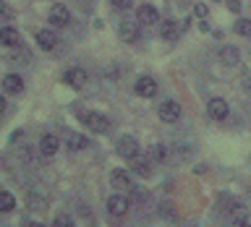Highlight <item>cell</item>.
<instances>
[{"instance_id": "cell-1", "label": "cell", "mask_w": 251, "mask_h": 227, "mask_svg": "<svg viewBox=\"0 0 251 227\" xmlns=\"http://www.w3.org/2000/svg\"><path fill=\"white\" fill-rule=\"evenodd\" d=\"M81 123H84L92 133H105V131L110 128L107 115H102V113H84V115H81Z\"/></svg>"}, {"instance_id": "cell-2", "label": "cell", "mask_w": 251, "mask_h": 227, "mask_svg": "<svg viewBox=\"0 0 251 227\" xmlns=\"http://www.w3.org/2000/svg\"><path fill=\"white\" fill-rule=\"evenodd\" d=\"M207 113H209V117H215V120H225L227 113H230V107H227V102L223 97H212L207 102Z\"/></svg>"}, {"instance_id": "cell-3", "label": "cell", "mask_w": 251, "mask_h": 227, "mask_svg": "<svg viewBox=\"0 0 251 227\" xmlns=\"http://www.w3.org/2000/svg\"><path fill=\"white\" fill-rule=\"evenodd\" d=\"M160 120H165V123H176L178 117H180V105L178 102H173V99H168V102H162L160 105Z\"/></svg>"}, {"instance_id": "cell-4", "label": "cell", "mask_w": 251, "mask_h": 227, "mask_svg": "<svg viewBox=\"0 0 251 227\" xmlns=\"http://www.w3.org/2000/svg\"><path fill=\"white\" fill-rule=\"evenodd\" d=\"M118 154L123 157V159H133V157H139V144H136V138H131V136H126L118 141Z\"/></svg>"}, {"instance_id": "cell-5", "label": "cell", "mask_w": 251, "mask_h": 227, "mask_svg": "<svg viewBox=\"0 0 251 227\" xmlns=\"http://www.w3.org/2000/svg\"><path fill=\"white\" fill-rule=\"evenodd\" d=\"M133 89H136L139 97H154V94H157V81L152 76H139Z\"/></svg>"}, {"instance_id": "cell-6", "label": "cell", "mask_w": 251, "mask_h": 227, "mask_svg": "<svg viewBox=\"0 0 251 227\" xmlns=\"http://www.w3.org/2000/svg\"><path fill=\"white\" fill-rule=\"evenodd\" d=\"M107 211H110L113 217H123L126 211H128V199H126V196H121V193L110 196V199H107Z\"/></svg>"}, {"instance_id": "cell-7", "label": "cell", "mask_w": 251, "mask_h": 227, "mask_svg": "<svg viewBox=\"0 0 251 227\" xmlns=\"http://www.w3.org/2000/svg\"><path fill=\"white\" fill-rule=\"evenodd\" d=\"M47 19H50L52 26H66V23L71 21V11L66 5H52L50 13H47Z\"/></svg>"}, {"instance_id": "cell-8", "label": "cell", "mask_w": 251, "mask_h": 227, "mask_svg": "<svg viewBox=\"0 0 251 227\" xmlns=\"http://www.w3.org/2000/svg\"><path fill=\"white\" fill-rule=\"evenodd\" d=\"M63 81H66L68 86H74V89H81V86L86 84V70L84 68H71V70H66Z\"/></svg>"}, {"instance_id": "cell-9", "label": "cell", "mask_w": 251, "mask_h": 227, "mask_svg": "<svg viewBox=\"0 0 251 227\" xmlns=\"http://www.w3.org/2000/svg\"><path fill=\"white\" fill-rule=\"evenodd\" d=\"M110 183H113L118 191H131L133 188V183H131V178H128L126 170H113L110 172Z\"/></svg>"}, {"instance_id": "cell-10", "label": "cell", "mask_w": 251, "mask_h": 227, "mask_svg": "<svg viewBox=\"0 0 251 227\" xmlns=\"http://www.w3.org/2000/svg\"><path fill=\"white\" fill-rule=\"evenodd\" d=\"M37 45L42 47V50H55V45H58V34H55L52 29L37 31Z\"/></svg>"}, {"instance_id": "cell-11", "label": "cell", "mask_w": 251, "mask_h": 227, "mask_svg": "<svg viewBox=\"0 0 251 227\" xmlns=\"http://www.w3.org/2000/svg\"><path fill=\"white\" fill-rule=\"evenodd\" d=\"M60 141L52 136V133H47V136H42V141H39V152H42V157H52L55 152H58Z\"/></svg>"}, {"instance_id": "cell-12", "label": "cell", "mask_w": 251, "mask_h": 227, "mask_svg": "<svg viewBox=\"0 0 251 227\" xmlns=\"http://www.w3.org/2000/svg\"><path fill=\"white\" fill-rule=\"evenodd\" d=\"M136 19H139V23H144V26H152V23H157L160 16H157V8L154 5H141Z\"/></svg>"}, {"instance_id": "cell-13", "label": "cell", "mask_w": 251, "mask_h": 227, "mask_svg": "<svg viewBox=\"0 0 251 227\" xmlns=\"http://www.w3.org/2000/svg\"><path fill=\"white\" fill-rule=\"evenodd\" d=\"M118 31H121L123 42H136V39H139V26L133 21H123L121 26H118Z\"/></svg>"}, {"instance_id": "cell-14", "label": "cell", "mask_w": 251, "mask_h": 227, "mask_svg": "<svg viewBox=\"0 0 251 227\" xmlns=\"http://www.w3.org/2000/svg\"><path fill=\"white\" fill-rule=\"evenodd\" d=\"M133 172L141 178H149L152 175V162H149V157H133Z\"/></svg>"}, {"instance_id": "cell-15", "label": "cell", "mask_w": 251, "mask_h": 227, "mask_svg": "<svg viewBox=\"0 0 251 227\" xmlns=\"http://www.w3.org/2000/svg\"><path fill=\"white\" fill-rule=\"evenodd\" d=\"M3 89H5L8 94H19V91L24 89V78L16 76V73H8V76L3 78Z\"/></svg>"}, {"instance_id": "cell-16", "label": "cell", "mask_w": 251, "mask_h": 227, "mask_svg": "<svg viewBox=\"0 0 251 227\" xmlns=\"http://www.w3.org/2000/svg\"><path fill=\"white\" fill-rule=\"evenodd\" d=\"M19 31H16L13 26H3L0 29V45H5V47H16L19 45Z\"/></svg>"}, {"instance_id": "cell-17", "label": "cell", "mask_w": 251, "mask_h": 227, "mask_svg": "<svg viewBox=\"0 0 251 227\" xmlns=\"http://www.w3.org/2000/svg\"><path fill=\"white\" fill-rule=\"evenodd\" d=\"M220 60H223L225 66H235V63L241 60V50L238 47H223V50H220Z\"/></svg>"}, {"instance_id": "cell-18", "label": "cell", "mask_w": 251, "mask_h": 227, "mask_svg": "<svg viewBox=\"0 0 251 227\" xmlns=\"http://www.w3.org/2000/svg\"><path fill=\"white\" fill-rule=\"evenodd\" d=\"M230 222H235V225L246 222V206H241V204H230Z\"/></svg>"}, {"instance_id": "cell-19", "label": "cell", "mask_w": 251, "mask_h": 227, "mask_svg": "<svg viewBox=\"0 0 251 227\" xmlns=\"http://www.w3.org/2000/svg\"><path fill=\"white\" fill-rule=\"evenodd\" d=\"M147 157L152 162H165V159H168V152H165L160 144H152V146H149V152H147Z\"/></svg>"}, {"instance_id": "cell-20", "label": "cell", "mask_w": 251, "mask_h": 227, "mask_svg": "<svg viewBox=\"0 0 251 227\" xmlns=\"http://www.w3.org/2000/svg\"><path fill=\"white\" fill-rule=\"evenodd\" d=\"M183 26H188V23H183ZM183 26H178L176 21H168V23L162 26V37H165V39H176V37H178V31L183 29Z\"/></svg>"}, {"instance_id": "cell-21", "label": "cell", "mask_w": 251, "mask_h": 227, "mask_svg": "<svg viewBox=\"0 0 251 227\" xmlns=\"http://www.w3.org/2000/svg\"><path fill=\"white\" fill-rule=\"evenodd\" d=\"M13 206H16V199H13V196L11 193H0V211H3V214H5V211H13Z\"/></svg>"}, {"instance_id": "cell-22", "label": "cell", "mask_w": 251, "mask_h": 227, "mask_svg": "<svg viewBox=\"0 0 251 227\" xmlns=\"http://www.w3.org/2000/svg\"><path fill=\"white\" fill-rule=\"evenodd\" d=\"M233 31H235V34H241V37H251V21L238 19V21H235V26H233Z\"/></svg>"}, {"instance_id": "cell-23", "label": "cell", "mask_w": 251, "mask_h": 227, "mask_svg": "<svg viewBox=\"0 0 251 227\" xmlns=\"http://www.w3.org/2000/svg\"><path fill=\"white\" fill-rule=\"evenodd\" d=\"M84 146H86V138L84 136H78V133L68 136V149H71V152H78V149H84Z\"/></svg>"}, {"instance_id": "cell-24", "label": "cell", "mask_w": 251, "mask_h": 227, "mask_svg": "<svg viewBox=\"0 0 251 227\" xmlns=\"http://www.w3.org/2000/svg\"><path fill=\"white\" fill-rule=\"evenodd\" d=\"M52 227H74V222H71V217H58V219H55V222H52Z\"/></svg>"}, {"instance_id": "cell-25", "label": "cell", "mask_w": 251, "mask_h": 227, "mask_svg": "<svg viewBox=\"0 0 251 227\" xmlns=\"http://www.w3.org/2000/svg\"><path fill=\"white\" fill-rule=\"evenodd\" d=\"M194 13L199 16V19H207V5H204V3H196V5H194Z\"/></svg>"}, {"instance_id": "cell-26", "label": "cell", "mask_w": 251, "mask_h": 227, "mask_svg": "<svg viewBox=\"0 0 251 227\" xmlns=\"http://www.w3.org/2000/svg\"><path fill=\"white\" fill-rule=\"evenodd\" d=\"M113 5L118 8V11H128V8H131V0H113Z\"/></svg>"}, {"instance_id": "cell-27", "label": "cell", "mask_w": 251, "mask_h": 227, "mask_svg": "<svg viewBox=\"0 0 251 227\" xmlns=\"http://www.w3.org/2000/svg\"><path fill=\"white\" fill-rule=\"evenodd\" d=\"M227 8H230L233 13H238L241 11V0H227Z\"/></svg>"}, {"instance_id": "cell-28", "label": "cell", "mask_w": 251, "mask_h": 227, "mask_svg": "<svg viewBox=\"0 0 251 227\" xmlns=\"http://www.w3.org/2000/svg\"><path fill=\"white\" fill-rule=\"evenodd\" d=\"M0 13H3V16H13V11H11V8H8V5L3 3V0H0Z\"/></svg>"}, {"instance_id": "cell-29", "label": "cell", "mask_w": 251, "mask_h": 227, "mask_svg": "<svg viewBox=\"0 0 251 227\" xmlns=\"http://www.w3.org/2000/svg\"><path fill=\"white\" fill-rule=\"evenodd\" d=\"M243 89H246V91L251 94V76H246V78H243Z\"/></svg>"}, {"instance_id": "cell-30", "label": "cell", "mask_w": 251, "mask_h": 227, "mask_svg": "<svg viewBox=\"0 0 251 227\" xmlns=\"http://www.w3.org/2000/svg\"><path fill=\"white\" fill-rule=\"evenodd\" d=\"M21 138H24V131H16L13 136H11V141H13V144H16V141H21Z\"/></svg>"}, {"instance_id": "cell-31", "label": "cell", "mask_w": 251, "mask_h": 227, "mask_svg": "<svg viewBox=\"0 0 251 227\" xmlns=\"http://www.w3.org/2000/svg\"><path fill=\"white\" fill-rule=\"evenodd\" d=\"M3 110H5V99L0 97V115H3Z\"/></svg>"}, {"instance_id": "cell-32", "label": "cell", "mask_w": 251, "mask_h": 227, "mask_svg": "<svg viewBox=\"0 0 251 227\" xmlns=\"http://www.w3.org/2000/svg\"><path fill=\"white\" fill-rule=\"evenodd\" d=\"M29 227H45V225H42V222H31Z\"/></svg>"}, {"instance_id": "cell-33", "label": "cell", "mask_w": 251, "mask_h": 227, "mask_svg": "<svg viewBox=\"0 0 251 227\" xmlns=\"http://www.w3.org/2000/svg\"><path fill=\"white\" fill-rule=\"evenodd\" d=\"M238 227H251V222H241Z\"/></svg>"}]
</instances>
